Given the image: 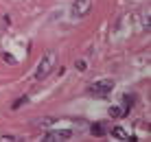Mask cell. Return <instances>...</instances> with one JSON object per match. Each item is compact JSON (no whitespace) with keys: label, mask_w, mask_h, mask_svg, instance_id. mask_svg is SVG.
Wrapping results in <instances>:
<instances>
[{"label":"cell","mask_w":151,"mask_h":142,"mask_svg":"<svg viewBox=\"0 0 151 142\" xmlns=\"http://www.w3.org/2000/svg\"><path fill=\"white\" fill-rule=\"evenodd\" d=\"M112 90H114V81L112 79H99V81L88 85V94H90V96H96V98L107 96Z\"/></svg>","instance_id":"obj_1"},{"label":"cell","mask_w":151,"mask_h":142,"mask_svg":"<svg viewBox=\"0 0 151 142\" xmlns=\"http://www.w3.org/2000/svg\"><path fill=\"white\" fill-rule=\"evenodd\" d=\"M53 68H55V52H46L37 64V68H35V79H46Z\"/></svg>","instance_id":"obj_2"},{"label":"cell","mask_w":151,"mask_h":142,"mask_svg":"<svg viewBox=\"0 0 151 142\" xmlns=\"http://www.w3.org/2000/svg\"><path fill=\"white\" fill-rule=\"evenodd\" d=\"M90 9H92V0H75L70 11H72L75 18H86L90 13Z\"/></svg>","instance_id":"obj_3"},{"label":"cell","mask_w":151,"mask_h":142,"mask_svg":"<svg viewBox=\"0 0 151 142\" xmlns=\"http://www.w3.org/2000/svg\"><path fill=\"white\" fill-rule=\"evenodd\" d=\"M72 138V131L68 129H57V131H48L46 133V142H59V140H70Z\"/></svg>","instance_id":"obj_4"},{"label":"cell","mask_w":151,"mask_h":142,"mask_svg":"<svg viewBox=\"0 0 151 142\" xmlns=\"http://www.w3.org/2000/svg\"><path fill=\"white\" fill-rule=\"evenodd\" d=\"M92 133L94 136H105L107 133V125L105 123H94L92 125Z\"/></svg>","instance_id":"obj_5"},{"label":"cell","mask_w":151,"mask_h":142,"mask_svg":"<svg viewBox=\"0 0 151 142\" xmlns=\"http://www.w3.org/2000/svg\"><path fill=\"white\" fill-rule=\"evenodd\" d=\"M112 136H114V138H118V140H129V133L123 127H112Z\"/></svg>","instance_id":"obj_6"},{"label":"cell","mask_w":151,"mask_h":142,"mask_svg":"<svg viewBox=\"0 0 151 142\" xmlns=\"http://www.w3.org/2000/svg\"><path fill=\"white\" fill-rule=\"evenodd\" d=\"M134 101H136V96H134V94H125V96H123V103H125V114H127L129 109L134 107Z\"/></svg>","instance_id":"obj_7"},{"label":"cell","mask_w":151,"mask_h":142,"mask_svg":"<svg viewBox=\"0 0 151 142\" xmlns=\"http://www.w3.org/2000/svg\"><path fill=\"white\" fill-rule=\"evenodd\" d=\"M107 112H110V116H112V118H121V116H125V109L116 107V105H112V107L107 109Z\"/></svg>","instance_id":"obj_8"},{"label":"cell","mask_w":151,"mask_h":142,"mask_svg":"<svg viewBox=\"0 0 151 142\" xmlns=\"http://www.w3.org/2000/svg\"><path fill=\"white\" fill-rule=\"evenodd\" d=\"M27 101H29V98H27V96H22V98H18V101H15V103L11 105V107H13V109H20V107H22V105L27 103Z\"/></svg>","instance_id":"obj_9"},{"label":"cell","mask_w":151,"mask_h":142,"mask_svg":"<svg viewBox=\"0 0 151 142\" xmlns=\"http://www.w3.org/2000/svg\"><path fill=\"white\" fill-rule=\"evenodd\" d=\"M37 123L42 125V127H50V125H53V123H55V120H53V118H40V120H37Z\"/></svg>","instance_id":"obj_10"},{"label":"cell","mask_w":151,"mask_h":142,"mask_svg":"<svg viewBox=\"0 0 151 142\" xmlns=\"http://www.w3.org/2000/svg\"><path fill=\"white\" fill-rule=\"evenodd\" d=\"M142 29L147 31V33H149V29H151V24H149V13L145 15V20H142Z\"/></svg>","instance_id":"obj_11"},{"label":"cell","mask_w":151,"mask_h":142,"mask_svg":"<svg viewBox=\"0 0 151 142\" xmlns=\"http://www.w3.org/2000/svg\"><path fill=\"white\" fill-rule=\"evenodd\" d=\"M75 66L79 68L81 72H86V61H83V59H77V64H75Z\"/></svg>","instance_id":"obj_12"},{"label":"cell","mask_w":151,"mask_h":142,"mask_svg":"<svg viewBox=\"0 0 151 142\" xmlns=\"http://www.w3.org/2000/svg\"><path fill=\"white\" fill-rule=\"evenodd\" d=\"M2 59H4V61H9V64H15V57H11L9 52H4V55H2Z\"/></svg>","instance_id":"obj_13"}]
</instances>
